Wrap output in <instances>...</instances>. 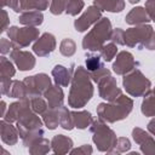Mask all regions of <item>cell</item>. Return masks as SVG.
<instances>
[{
    "label": "cell",
    "mask_w": 155,
    "mask_h": 155,
    "mask_svg": "<svg viewBox=\"0 0 155 155\" xmlns=\"http://www.w3.org/2000/svg\"><path fill=\"white\" fill-rule=\"evenodd\" d=\"M93 85L90 73L84 67H78L71 79L70 91L68 96V104L74 109H80L87 104L93 97Z\"/></svg>",
    "instance_id": "1"
},
{
    "label": "cell",
    "mask_w": 155,
    "mask_h": 155,
    "mask_svg": "<svg viewBox=\"0 0 155 155\" xmlns=\"http://www.w3.org/2000/svg\"><path fill=\"white\" fill-rule=\"evenodd\" d=\"M132 109H133V101L130 97L121 94L114 102L98 104L97 115L102 121L114 124L116 121L126 119L128 114L132 111Z\"/></svg>",
    "instance_id": "2"
},
{
    "label": "cell",
    "mask_w": 155,
    "mask_h": 155,
    "mask_svg": "<svg viewBox=\"0 0 155 155\" xmlns=\"http://www.w3.org/2000/svg\"><path fill=\"white\" fill-rule=\"evenodd\" d=\"M111 22L107 17H102L93 28L84 36L82 39V48L88 50L92 52L101 51L102 47L105 45V41L110 40L113 34Z\"/></svg>",
    "instance_id": "3"
},
{
    "label": "cell",
    "mask_w": 155,
    "mask_h": 155,
    "mask_svg": "<svg viewBox=\"0 0 155 155\" xmlns=\"http://www.w3.org/2000/svg\"><path fill=\"white\" fill-rule=\"evenodd\" d=\"M90 131L92 133V140L99 151L107 153L115 149L117 137L115 132L109 126H107L104 121H102L101 119L94 120L90 127Z\"/></svg>",
    "instance_id": "4"
},
{
    "label": "cell",
    "mask_w": 155,
    "mask_h": 155,
    "mask_svg": "<svg viewBox=\"0 0 155 155\" xmlns=\"http://www.w3.org/2000/svg\"><path fill=\"white\" fill-rule=\"evenodd\" d=\"M122 86L126 92L132 97H142L151 91V81L147 79L138 68L124 76Z\"/></svg>",
    "instance_id": "5"
},
{
    "label": "cell",
    "mask_w": 155,
    "mask_h": 155,
    "mask_svg": "<svg viewBox=\"0 0 155 155\" xmlns=\"http://www.w3.org/2000/svg\"><path fill=\"white\" fill-rule=\"evenodd\" d=\"M155 30L151 25L144 24V25H137L128 28L124 30V42L125 46L128 47H137L138 50L145 48V45L148 44L149 39L153 36Z\"/></svg>",
    "instance_id": "6"
},
{
    "label": "cell",
    "mask_w": 155,
    "mask_h": 155,
    "mask_svg": "<svg viewBox=\"0 0 155 155\" xmlns=\"http://www.w3.org/2000/svg\"><path fill=\"white\" fill-rule=\"evenodd\" d=\"M7 36L13 45V50H21L29 46L34 40L39 39V29L33 27H10L7 30Z\"/></svg>",
    "instance_id": "7"
},
{
    "label": "cell",
    "mask_w": 155,
    "mask_h": 155,
    "mask_svg": "<svg viewBox=\"0 0 155 155\" xmlns=\"http://www.w3.org/2000/svg\"><path fill=\"white\" fill-rule=\"evenodd\" d=\"M27 92L29 94V99H33L35 97H41L44 93L52 86L51 79L45 73H39L31 76H27L23 80Z\"/></svg>",
    "instance_id": "8"
},
{
    "label": "cell",
    "mask_w": 155,
    "mask_h": 155,
    "mask_svg": "<svg viewBox=\"0 0 155 155\" xmlns=\"http://www.w3.org/2000/svg\"><path fill=\"white\" fill-rule=\"evenodd\" d=\"M97 84H98V93H99V97L103 98V99H105L107 102H114L115 99H117L122 94L121 90L117 87L116 79L113 78L111 75L104 76Z\"/></svg>",
    "instance_id": "9"
},
{
    "label": "cell",
    "mask_w": 155,
    "mask_h": 155,
    "mask_svg": "<svg viewBox=\"0 0 155 155\" xmlns=\"http://www.w3.org/2000/svg\"><path fill=\"white\" fill-rule=\"evenodd\" d=\"M1 93L11 98H18L19 101H30L23 81L18 80H0Z\"/></svg>",
    "instance_id": "10"
},
{
    "label": "cell",
    "mask_w": 155,
    "mask_h": 155,
    "mask_svg": "<svg viewBox=\"0 0 155 155\" xmlns=\"http://www.w3.org/2000/svg\"><path fill=\"white\" fill-rule=\"evenodd\" d=\"M102 18V11L94 6V5H91L87 7V10H85V12L78 18L74 21V27H75V30L76 31H85L87 30L92 24H96L99 19Z\"/></svg>",
    "instance_id": "11"
},
{
    "label": "cell",
    "mask_w": 155,
    "mask_h": 155,
    "mask_svg": "<svg viewBox=\"0 0 155 155\" xmlns=\"http://www.w3.org/2000/svg\"><path fill=\"white\" fill-rule=\"evenodd\" d=\"M138 65V62L133 58V54L128 51H121L116 54V59L113 64V70L117 75H127L134 70Z\"/></svg>",
    "instance_id": "12"
},
{
    "label": "cell",
    "mask_w": 155,
    "mask_h": 155,
    "mask_svg": "<svg viewBox=\"0 0 155 155\" xmlns=\"http://www.w3.org/2000/svg\"><path fill=\"white\" fill-rule=\"evenodd\" d=\"M132 137L144 155H155V139L153 136L140 127H134L132 130Z\"/></svg>",
    "instance_id": "13"
},
{
    "label": "cell",
    "mask_w": 155,
    "mask_h": 155,
    "mask_svg": "<svg viewBox=\"0 0 155 155\" xmlns=\"http://www.w3.org/2000/svg\"><path fill=\"white\" fill-rule=\"evenodd\" d=\"M56 48V38L51 33H44L33 45V52L39 57L50 56Z\"/></svg>",
    "instance_id": "14"
},
{
    "label": "cell",
    "mask_w": 155,
    "mask_h": 155,
    "mask_svg": "<svg viewBox=\"0 0 155 155\" xmlns=\"http://www.w3.org/2000/svg\"><path fill=\"white\" fill-rule=\"evenodd\" d=\"M11 59L13 63L17 65V68L21 71L25 70H31L35 67V57L33 56L31 52L29 51H23V50H12L10 53Z\"/></svg>",
    "instance_id": "15"
},
{
    "label": "cell",
    "mask_w": 155,
    "mask_h": 155,
    "mask_svg": "<svg viewBox=\"0 0 155 155\" xmlns=\"http://www.w3.org/2000/svg\"><path fill=\"white\" fill-rule=\"evenodd\" d=\"M73 68H74V63H71L69 69L65 68L64 65H61V64L54 65V68L52 69V76H53L56 85L67 87L71 82V79L74 76V74H73L74 69Z\"/></svg>",
    "instance_id": "16"
},
{
    "label": "cell",
    "mask_w": 155,
    "mask_h": 155,
    "mask_svg": "<svg viewBox=\"0 0 155 155\" xmlns=\"http://www.w3.org/2000/svg\"><path fill=\"white\" fill-rule=\"evenodd\" d=\"M44 97H45L50 109H58V108L63 107L64 93H63V90L61 86H58V85L51 86L44 93Z\"/></svg>",
    "instance_id": "17"
},
{
    "label": "cell",
    "mask_w": 155,
    "mask_h": 155,
    "mask_svg": "<svg viewBox=\"0 0 155 155\" xmlns=\"http://www.w3.org/2000/svg\"><path fill=\"white\" fill-rule=\"evenodd\" d=\"M73 139L64 134H56L51 139V149L56 155H65L73 149Z\"/></svg>",
    "instance_id": "18"
},
{
    "label": "cell",
    "mask_w": 155,
    "mask_h": 155,
    "mask_svg": "<svg viewBox=\"0 0 155 155\" xmlns=\"http://www.w3.org/2000/svg\"><path fill=\"white\" fill-rule=\"evenodd\" d=\"M125 21L127 24H131V25H144V24H148V22L150 21L147 11L144 7L142 6H137V7H133L125 17Z\"/></svg>",
    "instance_id": "19"
},
{
    "label": "cell",
    "mask_w": 155,
    "mask_h": 155,
    "mask_svg": "<svg viewBox=\"0 0 155 155\" xmlns=\"http://www.w3.org/2000/svg\"><path fill=\"white\" fill-rule=\"evenodd\" d=\"M0 130H1V139L7 145H15L18 142V130L12 124L5 121L4 119L0 121Z\"/></svg>",
    "instance_id": "20"
},
{
    "label": "cell",
    "mask_w": 155,
    "mask_h": 155,
    "mask_svg": "<svg viewBox=\"0 0 155 155\" xmlns=\"http://www.w3.org/2000/svg\"><path fill=\"white\" fill-rule=\"evenodd\" d=\"M51 2L46 0H19V12H30V11H44L46 10Z\"/></svg>",
    "instance_id": "21"
},
{
    "label": "cell",
    "mask_w": 155,
    "mask_h": 155,
    "mask_svg": "<svg viewBox=\"0 0 155 155\" xmlns=\"http://www.w3.org/2000/svg\"><path fill=\"white\" fill-rule=\"evenodd\" d=\"M18 21H19L21 24H23V25H25V27L36 28L38 25H40V24L42 23L44 16H42V12H39V11H30V12L21 13Z\"/></svg>",
    "instance_id": "22"
},
{
    "label": "cell",
    "mask_w": 155,
    "mask_h": 155,
    "mask_svg": "<svg viewBox=\"0 0 155 155\" xmlns=\"http://www.w3.org/2000/svg\"><path fill=\"white\" fill-rule=\"evenodd\" d=\"M71 115H73V120H74V126L80 128V130H85L87 127H91V125L94 121L93 116L87 110L71 111Z\"/></svg>",
    "instance_id": "23"
},
{
    "label": "cell",
    "mask_w": 155,
    "mask_h": 155,
    "mask_svg": "<svg viewBox=\"0 0 155 155\" xmlns=\"http://www.w3.org/2000/svg\"><path fill=\"white\" fill-rule=\"evenodd\" d=\"M93 5L101 11L109 12H121L125 8V1L122 0H96L93 1Z\"/></svg>",
    "instance_id": "24"
},
{
    "label": "cell",
    "mask_w": 155,
    "mask_h": 155,
    "mask_svg": "<svg viewBox=\"0 0 155 155\" xmlns=\"http://www.w3.org/2000/svg\"><path fill=\"white\" fill-rule=\"evenodd\" d=\"M29 155H47L51 149V142L45 137L35 140L29 148Z\"/></svg>",
    "instance_id": "25"
},
{
    "label": "cell",
    "mask_w": 155,
    "mask_h": 155,
    "mask_svg": "<svg viewBox=\"0 0 155 155\" xmlns=\"http://www.w3.org/2000/svg\"><path fill=\"white\" fill-rule=\"evenodd\" d=\"M42 121L48 130H54L59 125V108L58 109H47L42 115Z\"/></svg>",
    "instance_id": "26"
},
{
    "label": "cell",
    "mask_w": 155,
    "mask_h": 155,
    "mask_svg": "<svg viewBox=\"0 0 155 155\" xmlns=\"http://www.w3.org/2000/svg\"><path fill=\"white\" fill-rule=\"evenodd\" d=\"M16 74V69L10 59L5 56L0 58V80H11Z\"/></svg>",
    "instance_id": "27"
},
{
    "label": "cell",
    "mask_w": 155,
    "mask_h": 155,
    "mask_svg": "<svg viewBox=\"0 0 155 155\" xmlns=\"http://www.w3.org/2000/svg\"><path fill=\"white\" fill-rule=\"evenodd\" d=\"M140 110L145 116H155V94L153 93V91L144 96Z\"/></svg>",
    "instance_id": "28"
},
{
    "label": "cell",
    "mask_w": 155,
    "mask_h": 155,
    "mask_svg": "<svg viewBox=\"0 0 155 155\" xmlns=\"http://www.w3.org/2000/svg\"><path fill=\"white\" fill-rule=\"evenodd\" d=\"M59 126H62L64 130H68V131H71L75 127L71 111L64 105L59 108Z\"/></svg>",
    "instance_id": "29"
},
{
    "label": "cell",
    "mask_w": 155,
    "mask_h": 155,
    "mask_svg": "<svg viewBox=\"0 0 155 155\" xmlns=\"http://www.w3.org/2000/svg\"><path fill=\"white\" fill-rule=\"evenodd\" d=\"M101 58L102 57L98 54H90V53L86 54V69L88 73H94L104 67Z\"/></svg>",
    "instance_id": "30"
},
{
    "label": "cell",
    "mask_w": 155,
    "mask_h": 155,
    "mask_svg": "<svg viewBox=\"0 0 155 155\" xmlns=\"http://www.w3.org/2000/svg\"><path fill=\"white\" fill-rule=\"evenodd\" d=\"M117 53V45L114 44V42H108L105 44L102 50L99 51V56L105 61V62H110Z\"/></svg>",
    "instance_id": "31"
},
{
    "label": "cell",
    "mask_w": 155,
    "mask_h": 155,
    "mask_svg": "<svg viewBox=\"0 0 155 155\" xmlns=\"http://www.w3.org/2000/svg\"><path fill=\"white\" fill-rule=\"evenodd\" d=\"M59 52L65 57H71L76 52V44L74 42V40L65 38L59 45Z\"/></svg>",
    "instance_id": "32"
},
{
    "label": "cell",
    "mask_w": 155,
    "mask_h": 155,
    "mask_svg": "<svg viewBox=\"0 0 155 155\" xmlns=\"http://www.w3.org/2000/svg\"><path fill=\"white\" fill-rule=\"evenodd\" d=\"M30 108L35 114L42 115L48 109V104H47L46 99H44L42 97H35V98L30 99Z\"/></svg>",
    "instance_id": "33"
},
{
    "label": "cell",
    "mask_w": 155,
    "mask_h": 155,
    "mask_svg": "<svg viewBox=\"0 0 155 155\" xmlns=\"http://www.w3.org/2000/svg\"><path fill=\"white\" fill-rule=\"evenodd\" d=\"M84 6H85V2L82 0H69V1H67L65 12L70 16H76L78 13H80L82 11Z\"/></svg>",
    "instance_id": "34"
},
{
    "label": "cell",
    "mask_w": 155,
    "mask_h": 155,
    "mask_svg": "<svg viewBox=\"0 0 155 155\" xmlns=\"http://www.w3.org/2000/svg\"><path fill=\"white\" fill-rule=\"evenodd\" d=\"M65 7H67V1H63V0H54V1H51L50 12H51L52 15H61V13L65 12Z\"/></svg>",
    "instance_id": "35"
},
{
    "label": "cell",
    "mask_w": 155,
    "mask_h": 155,
    "mask_svg": "<svg viewBox=\"0 0 155 155\" xmlns=\"http://www.w3.org/2000/svg\"><path fill=\"white\" fill-rule=\"evenodd\" d=\"M131 149V142L128 138L126 137H119L116 145H115V150H117L119 153H126Z\"/></svg>",
    "instance_id": "36"
},
{
    "label": "cell",
    "mask_w": 155,
    "mask_h": 155,
    "mask_svg": "<svg viewBox=\"0 0 155 155\" xmlns=\"http://www.w3.org/2000/svg\"><path fill=\"white\" fill-rule=\"evenodd\" d=\"M93 153V148L90 144H84L80 145L78 148H74L70 150L69 155H92Z\"/></svg>",
    "instance_id": "37"
},
{
    "label": "cell",
    "mask_w": 155,
    "mask_h": 155,
    "mask_svg": "<svg viewBox=\"0 0 155 155\" xmlns=\"http://www.w3.org/2000/svg\"><path fill=\"white\" fill-rule=\"evenodd\" d=\"M110 41L116 44V45L125 46V42H124V29H121V28L114 29L113 34H111V38H110Z\"/></svg>",
    "instance_id": "38"
},
{
    "label": "cell",
    "mask_w": 155,
    "mask_h": 155,
    "mask_svg": "<svg viewBox=\"0 0 155 155\" xmlns=\"http://www.w3.org/2000/svg\"><path fill=\"white\" fill-rule=\"evenodd\" d=\"M8 15L4 8H0V33H4L5 30H8Z\"/></svg>",
    "instance_id": "39"
},
{
    "label": "cell",
    "mask_w": 155,
    "mask_h": 155,
    "mask_svg": "<svg viewBox=\"0 0 155 155\" xmlns=\"http://www.w3.org/2000/svg\"><path fill=\"white\" fill-rule=\"evenodd\" d=\"M107 75H110V70L109 69H107V68H101V69H98L97 71H94V73H90V76H91V79H92V81H94V82H98L101 79H103L104 76H107Z\"/></svg>",
    "instance_id": "40"
},
{
    "label": "cell",
    "mask_w": 155,
    "mask_h": 155,
    "mask_svg": "<svg viewBox=\"0 0 155 155\" xmlns=\"http://www.w3.org/2000/svg\"><path fill=\"white\" fill-rule=\"evenodd\" d=\"M144 8H145L150 21L155 22V0H147L145 5H144Z\"/></svg>",
    "instance_id": "41"
},
{
    "label": "cell",
    "mask_w": 155,
    "mask_h": 155,
    "mask_svg": "<svg viewBox=\"0 0 155 155\" xmlns=\"http://www.w3.org/2000/svg\"><path fill=\"white\" fill-rule=\"evenodd\" d=\"M13 50V45L10 40H7L6 38H1L0 40V51L2 54H6V53H11V51Z\"/></svg>",
    "instance_id": "42"
},
{
    "label": "cell",
    "mask_w": 155,
    "mask_h": 155,
    "mask_svg": "<svg viewBox=\"0 0 155 155\" xmlns=\"http://www.w3.org/2000/svg\"><path fill=\"white\" fill-rule=\"evenodd\" d=\"M147 128H148L149 133H151V134L155 137V117H154V119H151V120L149 121V124H148Z\"/></svg>",
    "instance_id": "43"
},
{
    "label": "cell",
    "mask_w": 155,
    "mask_h": 155,
    "mask_svg": "<svg viewBox=\"0 0 155 155\" xmlns=\"http://www.w3.org/2000/svg\"><path fill=\"white\" fill-rule=\"evenodd\" d=\"M105 155H121V153H119L117 150L113 149V150H110V151H107V154H105Z\"/></svg>",
    "instance_id": "44"
},
{
    "label": "cell",
    "mask_w": 155,
    "mask_h": 155,
    "mask_svg": "<svg viewBox=\"0 0 155 155\" xmlns=\"http://www.w3.org/2000/svg\"><path fill=\"white\" fill-rule=\"evenodd\" d=\"M1 105H2V113H1V116L4 117V116H5V114H6V113H5V110H6V104H5V102H4V101L1 102Z\"/></svg>",
    "instance_id": "45"
},
{
    "label": "cell",
    "mask_w": 155,
    "mask_h": 155,
    "mask_svg": "<svg viewBox=\"0 0 155 155\" xmlns=\"http://www.w3.org/2000/svg\"><path fill=\"white\" fill-rule=\"evenodd\" d=\"M1 155H11V154H10L5 148H2V149H1Z\"/></svg>",
    "instance_id": "46"
},
{
    "label": "cell",
    "mask_w": 155,
    "mask_h": 155,
    "mask_svg": "<svg viewBox=\"0 0 155 155\" xmlns=\"http://www.w3.org/2000/svg\"><path fill=\"white\" fill-rule=\"evenodd\" d=\"M126 155H140V154L137 153V151H131V153H128V154H126Z\"/></svg>",
    "instance_id": "47"
},
{
    "label": "cell",
    "mask_w": 155,
    "mask_h": 155,
    "mask_svg": "<svg viewBox=\"0 0 155 155\" xmlns=\"http://www.w3.org/2000/svg\"><path fill=\"white\" fill-rule=\"evenodd\" d=\"M151 91H153V93H154V94H155V87H154V88H153V90H151Z\"/></svg>",
    "instance_id": "48"
},
{
    "label": "cell",
    "mask_w": 155,
    "mask_h": 155,
    "mask_svg": "<svg viewBox=\"0 0 155 155\" xmlns=\"http://www.w3.org/2000/svg\"><path fill=\"white\" fill-rule=\"evenodd\" d=\"M54 155H56V154H54Z\"/></svg>",
    "instance_id": "49"
}]
</instances>
